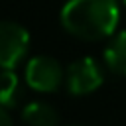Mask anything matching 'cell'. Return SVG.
Here are the masks:
<instances>
[{
    "label": "cell",
    "instance_id": "6da1fadb",
    "mask_svg": "<svg viewBox=\"0 0 126 126\" xmlns=\"http://www.w3.org/2000/svg\"><path fill=\"white\" fill-rule=\"evenodd\" d=\"M118 22V0H67L61 8L63 28L85 41H98L114 35Z\"/></svg>",
    "mask_w": 126,
    "mask_h": 126
},
{
    "label": "cell",
    "instance_id": "7a4b0ae2",
    "mask_svg": "<svg viewBox=\"0 0 126 126\" xmlns=\"http://www.w3.org/2000/svg\"><path fill=\"white\" fill-rule=\"evenodd\" d=\"M24 79L26 85L37 93H55L61 87L65 73L57 59L49 55H35L28 61Z\"/></svg>",
    "mask_w": 126,
    "mask_h": 126
},
{
    "label": "cell",
    "instance_id": "3957f363",
    "mask_svg": "<svg viewBox=\"0 0 126 126\" xmlns=\"http://www.w3.org/2000/svg\"><path fill=\"white\" fill-rule=\"evenodd\" d=\"M104 81L102 67L93 57H81L73 61L65 71V87L75 96H85L94 93Z\"/></svg>",
    "mask_w": 126,
    "mask_h": 126
},
{
    "label": "cell",
    "instance_id": "277c9868",
    "mask_svg": "<svg viewBox=\"0 0 126 126\" xmlns=\"http://www.w3.org/2000/svg\"><path fill=\"white\" fill-rule=\"evenodd\" d=\"M30 33L16 22H0V69H14L28 53Z\"/></svg>",
    "mask_w": 126,
    "mask_h": 126
},
{
    "label": "cell",
    "instance_id": "5b68a950",
    "mask_svg": "<svg viewBox=\"0 0 126 126\" xmlns=\"http://www.w3.org/2000/svg\"><path fill=\"white\" fill-rule=\"evenodd\" d=\"M104 63L112 73L126 77V30L110 37L108 45L104 47Z\"/></svg>",
    "mask_w": 126,
    "mask_h": 126
},
{
    "label": "cell",
    "instance_id": "8992f818",
    "mask_svg": "<svg viewBox=\"0 0 126 126\" xmlns=\"http://www.w3.org/2000/svg\"><path fill=\"white\" fill-rule=\"evenodd\" d=\"M22 118L28 126H57L59 122L57 110L43 100L28 102L22 108Z\"/></svg>",
    "mask_w": 126,
    "mask_h": 126
},
{
    "label": "cell",
    "instance_id": "52a82bcc",
    "mask_svg": "<svg viewBox=\"0 0 126 126\" xmlns=\"http://www.w3.org/2000/svg\"><path fill=\"white\" fill-rule=\"evenodd\" d=\"M22 83L20 77L14 73V69H2L0 71V106L14 108L22 100Z\"/></svg>",
    "mask_w": 126,
    "mask_h": 126
},
{
    "label": "cell",
    "instance_id": "ba28073f",
    "mask_svg": "<svg viewBox=\"0 0 126 126\" xmlns=\"http://www.w3.org/2000/svg\"><path fill=\"white\" fill-rule=\"evenodd\" d=\"M0 126H14L12 116H10L8 108H4V106H0Z\"/></svg>",
    "mask_w": 126,
    "mask_h": 126
},
{
    "label": "cell",
    "instance_id": "9c48e42d",
    "mask_svg": "<svg viewBox=\"0 0 126 126\" xmlns=\"http://www.w3.org/2000/svg\"><path fill=\"white\" fill-rule=\"evenodd\" d=\"M120 4H122V8L126 10V0H120Z\"/></svg>",
    "mask_w": 126,
    "mask_h": 126
},
{
    "label": "cell",
    "instance_id": "30bf717a",
    "mask_svg": "<svg viewBox=\"0 0 126 126\" xmlns=\"http://www.w3.org/2000/svg\"><path fill=\"white\" fill-rule=\"evenodd\" d=\"M71 126H77V124H71Z\"/></svg>",
    "mask_w": 126,
    "mask_h": 126
}]
</instances>
